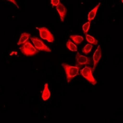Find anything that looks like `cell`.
Instances as JSON below:
<instances>
[{"mask_svg":"<svg viewBox=\"0 0 123 123\" xmlns=\"http://www.w3.org/2000/svg\"><path fill=\"white\" fill-rule=\"evenodd\" d=\"M50 3L52 4V6H57L60 3L59 0H51V1H50Z\"/></svg>","mask_w":123,"mask_h":123,"instance_id":"cell-17","label":"cell"},{"mask_svg":"<svg viewBox=\"0 0 123 123\" xmlns=\"http://www.w3.org/2000/svg\"><path fill=\"white\" fill-rule=\"evenodd\" d=\"M31 35L30 33H22L21 37L20 38L18 42L17 43V45L23 44L25 43L28 41V38H30Z\"/></svg>","mask_w":123,"mask_h":123,"instance_id":"cell-9","label":"cell"},{"mask_svg":"<svg viewBox=\"0 0 123 123\" xmlns=\"http://www.w3.org/2000/svg\"><path fill=\"white\" fill-rule=\"evenodd\" d=\"M50 91H49V89H48V84L46 83L44 85V88L42 94V98L43 100H47L49 99L50 97Z\"/></svg>","mask_w":123,"mask_h":123,"instance_id":"cell-10","label":"cell"},{"mask_svg":"<svg viewBox=\"0 0 123 123\" xmlns=\"http://www.w3.org/2000/svg\"><path fill=\"white\" fill-rule=\"evenodd\" d=\"M19 49L23 54L27 57H31L39 52V50L36 49V48L34 47L28 40L25 43L23 44L22 46L20 47Z\"/></svg>","mask_w":123,"mask_h":123,"instance_id":"cell-2","label":"cell"},{"mask_svg":"<svg viewBox=\"0 0 123 123\" xmlns=\"http://www.w3.org/2000/svg\"><path fill=\"white\" fill-rule=\"evenodd\" d=\"M62 66L64 68L65 71L67 80L68 83H70L71 80L76 76L79 75V70H80V67L76 66H71L67 63H63L62 64Z\"/></svg>","mask_w":123,"mask_h":123,"instance_id":"cell-1","label":"cell"},{"mask_svg":"<svg viewBox=\"0 0 123 123\" xmlns=\"http://www.w3.org/2000/svg\"><path fill=\"white\" fill-rule=\"evenodd\" d=\"M67 47L68 49H70V50H71V51H73V52L77 51V50H78L76 45L74 44L73 43L71 42L70 39L68 40L67 43Z\"/></svg>","mask_w":123,"mask_h":123,"instance_id":"cell-14","label":"cell"},{"mask_svg":"<svg viewBox=\"0 0 123 123\" xmlns=\"http://www.w3.org/2000/svg\"><path fill=\"white\" fill-rule=\"evenodd\" d=\"M90 25H91V22H87L85 24H84L83 26V31H84V33L87 34V33L88 32V30L89 29Z\"/></svg>","mask_w":123,"mask_h":123,"instance_id":"cell-16","label":"cell"},{"mask_svg":"<svg viewBox=\"0 0 123 123\" xmlns=\"http://www.w3.org/2000/svg\"><path fill=\"white\" fill-rule=\"evenodd\" d=\"M70 38L76 44V45L80 44L84 39L83 37H82L81 36H79V35H71Z\"/></svg>","mask_w":123,"mask_h":123,"instance_id":"cell-12","label":"cell"},{"mask_svg":"<svg viewBox=\"0 0 123 123\" xmlns=\"http://www.w3.org/2000/svg\"><path fill=\"white\" fill-rule=\"evenodd\" d=\"M76 67H80L83 65H89L92 62V59L90 57H87L86 56L82 55L79 52H78L76 55Z\"/></svg>","mask_w":123,"mask_h":123,"instance_id":"cell-6","label":"cell"},{"mask_svg":"<svg viewBox=\"0 0 123 123\" xmlns=\"http://www.w3.org/2000/svg\"><path fill=\"white\" fill-rule=\"evenodd\" d=\"M85 37L88 43H91V44L97 45L98 44V41L97 40V39H95L94 37H91V36L87 35V34H86Z\"/></svg>","mask_w":123,"mask_h":123,"instance_id":"cell-13","label":"cell"},{"mask_svg":"<svg viewBox=\"0 0 123 123\" xmlns=\"http://www.w3.org/2000/svg\"><path fill=\"white\" fill-rule=\"evenodd\" d=\"M56 9H57L59 15H60L61 21L63 22L66 14L67 12V10L66 7L62 3H60L57 6H56Z\"/></svg>","mask_w":123,"mask_h":123,"instance_id":"cell-8","label":"cell"},{"mask_svg":"<svg viewBox=\"0 0 123 123\" xmlns=\"http://www.w3.org/2000/svg\"><path fill=\"white\" fill-rule=\"evenodd\" d=\"M30 39L32 41L36 49H38V50H43L45 52H51V50L46 45H45L43 41L41 39L35 37H30Z\"/></svg>","mask_w":123,"mask_h":123,"instance_id":"cell-4","label":"cell"},{"mask_svg":"<svg viewBox=\"0 0 123 123\" xmlns=\"http://www.w3.org/2000/svg\"><path fill=\"white\" fill-rule=\"evenodd\" d=\"M100 5V3H98V4H97L95 7H94V9H92V11L89 13L88 14L89 21L88 22H91V20H92L95 18V15H96V14H97V10H98V7H99Z\"/></svg>","mask_w":123,"mask_h":123,"instance_id":"cell-11","label":"cell"},{"mask_svg":"<svg viewBox=\"0 0 123 123\" xmlns=\"http://www.w3.org/2000/svg\"><path fill=\"white\" fill-rule=\"evenodd\" d=\"M101 57H102V50H101L100 46H98L97 49L95 50V53H94V55H93V60H94V67L92 68V71L93 72L95 70L100 59H101Z\"/></svg>","mask_w":123,"mask_h":123,"instance_id":"cell-7","label":"cell"},{"mask_svg":"<svg viewBox=\"0 0 123 123\" xmlns=\"http://www.w3.org/2000/svg\"><path fill=\"white\" fill-rule=\"evenodd\" d=\"M37 29L39 31V34H40V37L42 39H46L49 43H53L54 40V36L50 31L46 27H37Z\"/></svg>","mask_w":123,"mask_h":123,"instance_id":"cell-5","label":"cell"},{"mask_svg":"<svg viewBox=\"0 0 123 123\" xmlns=\"http://www.w3.org/2000/svg\"><path fill=\"white\" fill-rule=\"evenodd\" d=\"M80 73L84 78L86 79L87 81L93 85H95L97 83V81L93 76V71H92V68L86 66L85 67L80 71Z\"/></svg>","mask_w":123,"mask_h":123,"instance_id":"cell-3","label":"cell"},{"mask_svg":"<svg viewBox=\"0 0 123 123\" xmlns=\"http://www.w3.org/2000/svg\"><path fill=\"white\" fill-rule=\"evenodd\" d=\"M92 45L91 44H87L85 46L84 48L82 49V52L83 53H84L85 54H88L90 52H91V50H92Z\"/></svg>","mask_w":123,"mask_h":123,"instance_id":"cell-15","label":"cell"}]
</instances>
